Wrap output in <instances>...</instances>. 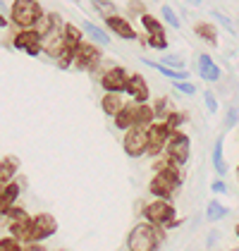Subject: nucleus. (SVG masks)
<instances>
[{
	"instance_id": "f257e3e1",
	"label": "nucleus",
	"mask_w": 239,
	"mask_h": 251,
	"mask_svg": "<svg viewBox=\"0 0 239 251\" xmlns=\"http://www.w3.org/2000/svg\"><path fill=\"white\" fill-rule=\"evenodd\" d=\"M55 232H58V220L50 213H39V215H31L29 225L17 234V239L26 247V244H39L43 239L53 237Z\"/></svg>"
},
{
	"instance_id": "f03ea898",
	"label": "nucleus",
	"mask_w": 239,
	"mask_h": 251,
	"mask_svg": "<svg viewBox=\"0 0 239 251\" xmlns=\"http://www.w3.org/2000/svg\"><path fill=\"white\" fill-rule=\"evenodd\" d=\"M163 239H165L163 227H156V225H151V223L143 220V223L132 227L129 237H127V249L129 251H156Z\"/></svg>"
},
{
	"instance_id": "7ed1b4c3",
	"label": "nucleus",
	"mask_w": 239,
	"mask_h": 251,
	"mask_svg": "<svg viewBox=\"0 0 239 251\" xmlns=\"http://www.w3.org/2000/svg\"><path fill=\"white\" fill-rule=\"evenodd\" d=\"M43 15H46V12H43L39 0H12L10 22H12L17 29H34Z\"/></svg>"
},
{
	"instance_id": "20e7f679",
	"label": "nucleus",
	"mask_w": 239,
	"mask_h": 251,
	"mask_svg": "<svg viewBox=\"0 0 239 251\" xmlns=\"http://www.w3.org/2000/svg\"><path fill=\"white\" fill-rule=\"evenodd\" d=\"M143 218H146V223H151L156 227H167L175 220V206L165 199H153L151 203L143 206Z\"/></svg>"
},
{
	"instance_id": "39448f33",
	"label": "nucleus",
	"mask_w": 239,
	"mask_h": 251,
	"mask_svg": "<svg viewBox=\"0 0 239 251\" xmlns=\"http://www.w3.org/2000/svg\"><path fill=\"white\" fill-rule=\"evenodd\" d=\"M100 60H103V53H100L98 46L91 43V41H81L79 46H77V50H74L72 67L84 70V72H91V70H96L100 65Z\"/></svg>"
},
{
	"instance_id": "423d86ee",
	"label": "nucleus",
	"mask_w": 239,
	"mask_h": 251,
	"mask_svg": "<svg viewBox=\"0 0 239 251\" xmlns=\"http://www.w3.org/2000/svg\"><path fill=\"white\" fill-rule=\"evenodd\" d=\"M189 153H191V141H189V136L184 134V132H172L170 139H167V144H165V151L163 155H167L170 160H175L177 165H184L187 160H189Z\"/></svg>"
},
{
	"instance_id": "0eeeda50",
	"label": "nucleus",
	"mask_w": 239,
	"mask_h": 251,
	"mask_svg": "<svg viewBox=\"0 0 239 251\" xmlns=\"http://www.w3.org/2000/svg\"><path fill=\"white\" fill-rule=\"evenodd\" d=\"M127 81H129V72L120 65H110L105 72H100V86L105 94H122L127 91Z\"/></svg>"
},
{
	"instance_id": "6e6552de",
	"label": "nucleus",
	"mask_w": 239,
	"mask_h": 251,
	"mask_svg": "<svg viewBox=\"0 0 239 251\" xmlns=\"http://www.w3.org/2000/svg\"><path fill=\"white\" fill-rule=\"evenodd\" d=\"M29 220H31V215L24 211V208L10 206V208H5V211L0 213V230H10L12 237H17L29 225Z\"/></svg>"
},
{
	"instance_id": "1a4fd4ad",
	"label": "nucleus",
	"mask_w": 239,
	"mask_h": 251,
	"mask_svg": "<svg viewBox=\"0 0 239 251\" xmlns=\"http://www.w3.org/2000/svg\"><path fill=\"white\" fill-rule=\"evenodd\" d=\"M124 153L129 158H141L146 155V146H148V129H141V127H132L124 132Z\"/></svg>"
},
{
	"instance_id": "9d476101",
	"label": "nucleus",
	"mask_w": 239,
	"mask_h": 251,
	"mask_svg": "<svg viewBox=\"0 0 239 251\" xmlns=\"http://www.w3.org/2000/svg\"><path fill=\"white\" fill-rule=\"evenodd\" d=\"M12 46H15L17 50H24V53L31 55V58H36V55L43 53V41H41V36L34 29H20V31L15 34V39H12Z\"/></svg>"
},
{
	"instance_id": "9b49d317",
	"label": "nucleus",
	"mask_w": 239,
	"mask_h": 251,
	"mask_svg": "<svg viewBox=\"0 0 239 251\" xmlns=\"http://www.w3.org/2000/svg\"><path fill=\"white\" fill-rule=\"evenodd\" d=\"M170 134H172V132L165 127V122H153V125L148 127V146H146V155H151V158L163 155Z\"/></svg>"
},
{
	"instance_id": "f8f14e48",
	"label": "nucleus",
	"mask_w": 239,
	"mask_h": 251,
	"mask_svg": "<svg viewBox=\"0 0 239 251\" xmlns=\"http://www.w3.org/2000/svg\"><path fill=\"white\" fill-rule=\"evenodd\" d=\"M62 26H65V22L60 20L58 12H46L39 20V24L34 26V31L41 36V41H48V39H53V36H58L60 31H62Z\"/></svg>"
},
{
	"instance_id": "ddd939ff",
	"label": "nucleus",
	"mask_w": 239,
	"mask_h": 251,
	"mask_svg": "<svg viewBox=\"0 0 239 251\" xmlns=\"http://www.w3.org/2000/svg\"><path fill=\"white\" fill-rule=\"evenodd\" d=\"M127 94L132 96L134 103H148V96H151L148 84H146V79L141 77V75H129V81H127Z\"/></svg>"
},
{
	"instance_id": "4468645a",
	"label": "nucleus",
	"mask_w": 239,
	"mask_h": 251,
	"mask_svg": "<svg viewBox=\"0 0 239 251\" xmlns=\"http://www.w3.org/2000/svg\"><path fill=\"white\" fill-rule=\"evenodd\" d=\"M105 26H108L113 34H118L120 39H124V41H137L139 39V34L134 31V26L124 20V17H120V15L110 17V20H105Z\"/></svg>"
},
{
	"instance_id": "2eb2a0df",
	"label": "nucleus",
	"mask_w": 239,
	"mask_h": 251,
	"mask_svg": "<svg viewBox=\"0 0 239 251\" xmlns=\"http://www.w3.org/2000/svg\"><path fill=\"white\" fill-rule=\"evenodd\" d=\"M137 108H139V103H124V108L120 110L118 115H115V127L118 129H132V127H137Z\"/></svg>"
},
{
	"instance_id": "dca6fc26",
	"label": "nucleus",
	"mask_w": 239,
	"mask_h": 251,
	"mask_svg": "<svg viewBox=\"0 0 239 251\" xmlns=\"http://www.w3.org/2000/svg\"><path fill=\"white\" fill-rule=\"evenodd\" d=\"M60 39H62V46H65V48H70V50H77V46H79L81 41H84V31H81L77 24H72V22H65Z\"/></svg>"
},
{
	"instance_id": "f3484780",
	"label": "nucleus",
	"mask_w": 239,
	"mask_h": 251,
	"mask_svg": "<svg viewBox=\"0 0 239 251\" xmlns=\"http://www.w3.org/2000/svg\"><path fill=\"white\" fill-rule=\"evenodd\" d=\"M143 65L151 67V70H156V72H160L163 77L172 79V81H189V72H184V70H170L163 62H156V60H148V58H143Z\"/></svg>"
},
{
	"instance_id": "a211bd4d",
	"label": "nucleus",
	"mask_w": 239,
	"mask_h": 251,
	"mask_svg": "<svg viewBox=\"0 0 239 251\" xmlns=\"http://www.w3.org/2000/svg\"><path fill=\"white\" fill-rule=\"evenodd\" d=\"M199 75L203 81H218L222 72H220L218 65L213 62V58L203 53V55H199Z\"/></svg>"
},
{
	"instance_id": "6ab92c4d",
	"label": "nucleus",
	"mask_w": 239,
	"mask_h": 251,
	"mask_svg": "<svg viewBox=\"0 0 239 251\" xmlns=\"http://www.w3.org/2000/svg\"><path fill=\"white\" fill-rule=\"evenodd\" d=\"M17 170H20V160H17V158L7 155V158L0 160V189L17 177Z\"/></svg>"
},
{
	"instance_id": "aec40b11",
	"label": "nucleus",
	"mask_w": 239,
	"mask_h": 251,
	"mask_svg": "<svg viewBox=\"0 0 239 251\" xmlns=\"http://www.w3.org/2000/svg\"><path fill=\"white\" fill-rule=\"evenodd\" d=\"M100 108H103L105 115L115 117L124 108V98H122V94H105V96L100 98Z\"/></svg>"
},
{
	"instance_id": "412c9836",
	"label": "nucleus",
	"mask_w": 239,
	"mask_h": 251,
	"mask_svg": "<svg viewBox=\"0 0 239 251\" xmlns=\"http://www.w3.org/2000/svg\"><path fill=\"white\" fill-rule=\"evenodd\" d=\"M22 184H24V179H12L10 184H5L0 189V196H2V201H5L7 208L10 206H17V199H20V194H22Z\"/></svg>"
},
{
	"instance_id": "4be33fe9",
	"label": "nucleus",
	"mask_w": 239,
	"mask_h": 251,
	"mask_svg": "<svg viewBox=\"0 0 239 251\" xmlns=\"http://www.w3.org/2000/svg\"><path fill=\"white\" fill-rule=\"evenodd\" d=\"M81 31L91 39V43H96V46H108L110 43V36L100 29V26H96L94 22H84V26H81Z\"/></svg>"
},
{
	"instance_id": "5701e85b",
	"label": "nucleus",
	"mask_w": 239,
	"mask_h": 251,
	"mask_svg": "<svg viewBox=\"0 0 239 251\" xmlns=\"http://www.w3.org/2000/svg\"><path fill=\"white\" fill-rule=\"evenodd\" d=\"M194 34H196L201 41L211 43V46H218V29H215L213 24H208V22H199V24H194Z\"/></svg>"
},
{
	"instance_id": "b1692460",
	"label": "nucleus",
	"mask_w": 239,
	"mask_h": 251,
	"mask_svg": "<svg viewBox=\"0 0 239 251\" xmlns=\"http://www.w3.org/2000/svg\"><path fill=\"white\" fill-rule=\"evenodd\" d=\"M91 5H94V10L98 12L103 20H110V17L118 15V7H115V2H110V0H91Z\"/></svg>"
},
{
	"instance_id": "393cba45",
	"label": "nucleus",
	"mask_w": 239,
	"mask_h": 251,
	"mask_svg": "<svg viewBox=\"0 0 239 251\" xmlns=\"http://www.w3.org/2000/svg\"><path fill=\"white\" fill-rule=\"evenodd\" d=\"M172 113V103L165 96H160L156 103H153V115H156V122H165L167 115Z\"/></svg>"
},
{
	"instance_id": "a878e982",
	"label": "nucleus",
	"mask_w": 239,
	"mask_h": 251,
	"mask_svg": "<svg viewBox=\"0 0 239 251\" xmlns=\"http://www.w3.org/2000/svg\"><path fill=\"white\" fill-rule=\"evenodd\" d=\"M213 168L220 177L227 173V165H225V158H222V136L215 139V146H213Z\"/></svg>"
},
{
	"instance_id": "bb28decb",
	"label": "nucleus",
	"mask_w": 239,
	"mask_h": 251,
	"mask_svg": "<svg viewBox=\"0 0 239 251\" xmlns=\"http://www.w3.org/2000/svg\"><path fill=\"white\" fill-rule=\"evenodd\" d=\"M225 215H227V208H225L220 201H211V203H208V208H206V220H208V223H218Z\"/></svg>"
},
{
	"instance_id": "cd10ccee",
	"label": "nucleus",
	"mask_w": 239,
	"mask_h": 251,
	"mask_svg": "<svg viewBox=\"0 0 239 251\" xmlns=\"http://www.w3.org/2000/svg\"><path fill=\"white\" fill-rule=\"evenodd\" d=\"M141 24H143V29H146V34L148 36H153V34H165V29H163V24H160L153 15H141Z\"/></svg>"
},
{
	"instance_id": "c85d7f7f",
	"label": "nucleus",
	"mask_w": 239,
	"mask_h": 251,
	"mask_svg": "<svg viewBox=\"0 0 239 251\" xmlns=\"http://www.w3.org/2000/svg\"><path fill=\"white\" fill-rule=\"evenodd\" d=\"M184 120H187V115H184V113H179V110H172V113L167 115V120H165V127H167L170 132H177L179 127L184 125Z\"/></svg>"
},
{
	"instance_id": "c756f323",
	"label": "nucleus",
	"mask_w": 239,
	"mask_h": 251,
	"mask_svg": "<svg viewBox=\"0 0 239 251\" xmlns=\"http://www.w3.org/2000/svg\"><path fill=\"white\" fill-rule=\"evenodd\" d=\"M22 249H24V244H22L17 237H12V234H7V237L0 239V251H22Z\"/></svg>"
},
{
	"instance_id": "7c9ffc66",
	"label": "nucleus",
	"mask_w": 239,
	"mask_h": 251,
	"mask_svg": "<svg viewBox=\"0 0 239 251\" xmlns=\"http://www.w3.org/2000/svg\"><path fill=\"white\" fill-rule=\"evenodd\" d=\"M160 15H163V20L167 22L172 29H179L182 26V22H179V17H177V12L170 7V5H163V10H160Z\"/></svg>"
},
{
	"instance_id": "2f4dec72",
	"label": "nucleus",
	"mask_w": 239,
	"mask_h": 251,
	"mask_svg": "<svg viewBox=\"0 0 239 251\" xmlns=\"http://www.w3.org/2000/svg\"><path fill=\"white\" fill-rule=\"evenodd\" d=\"M146 46H151V48H156V50H165V48H167V36H165V34L146 36Z\"/></svg>"
},
{
	"instance_id": "473e14b6",
	"label": "nucleus",
	"mask_w": 239,
	"mask_h": 251,
	"mask_svg": "<svg viewBox=\"0 0 239 251\" xmlns=\"http://www.w3.org/2000/svg\"><path fill=\"white\" fill-rule=\"evenodd\" d=\"M58 62L60 70H70L72 67V62H74V50H70V48H65L62 53H60V58L55 60Z\"/></svg>"
},
{
	"instance_id": "72a5a7b5",
	"label": "nucleus",
	"mask_w": 239,
	"mask_h": 251,
	"mask_svg": "<svg viewBox=\"0 0 239 251\" xmlns=\"http://www.w3.org/2000/svg\"><path fill=\"white\" fill-rule=\"evenodd\" d=\"M163 65L170 70H184V60L177 55H163Z\"/></svg>"
},
{
	"instance_id": "f704fd0d",
	"label": "nucleus",
	"mask_w": 239,
	"mask_h": 251,
	"mask_svg": "<svg viewBox=\"0 0 239 251\" xmlns=\"http://www.w3.org/2000/svg\"><path fill=\"white\" fill-rule=\"evenodd\" d=\"M175 89L179 94H184V96H194L196 94V86L191 81H175Z\"/></svg>"
},
{
	"instance_id": "c9c22d12",
	"label": "nucleus",
	"mask_w": 239,
	"mask_h": 251,
	"mask_svg": "<svg viewBox=\"0 0 239 251\" xmlns=\"http://www.w3.org/2000/svg\"><path fill=\"white\" fill-rule=\"evenodd\" d=\"M203 100H206V108H208L211 113L218 110V100H215V96H213V91H206V94H203Z\"/></svg>"
},
{
	"instance_id": "e433bc0d",
	"label": "nucleus",
	"mask_w": 239,
	"mask_h": 251,
	"mask_svg": "<svg viewBox=\"0 0 239 251\" xmlns=\"http://www.w3.org/2000/svg\"><path fill=\"white\" fill-rule=\"evenodd\" d=\"M237 120H239V113L235 110V108H230V113H227V117H225V127L232 129V127L237 125Z\"/></svg>"
},
{
	"instance_id": "4c0bfd02",
	"label": "nucleus",
	"mask_w": 239,
	"mask_h": 251,
	"mask_svg": "<svg viewBox=\"0 0 239 251\" xmlns=\"http://www.w3.org/2000/svg\"><path fill=\"white\" fill-rule=\"evenodd\" d=\"M129 12H134V15H146V7H143V5H141V0H132V2H129Z\"/></svg>"
},
{
	"instance_id": "58836bf2",
	"label": "nucleus",
	"mask_w": 239,
	"mask_h": 251,
	"mask_svg": "<svg viewBox=\"0 0 239 251\" xmlns=\"http://www.w3.org/2000/svg\"><path fill=\"white\" fill-rule=\"evenodd\" d=\"M211 189H213L215 194H225V192H227V184H225L222 179H215V182L211 184Z\"/></svg>"
},
{
	"instance_id": "ea45409f",
	"label": "nucleus",
	"mask_w": 239,
	"mask_h": 251,
	"mask_svg": "<svg viewBox=\"0 0 239 251\" xmlns=\"http://www.w3.org/2000/svg\"><path fill=\"white\" fill-rule=\"evenodd\" d=\"M22 251H48V249H46L43 244H26Z\"/></svg>"
},
{
	"instance_id": "a19ab883",
	"label": "nucleus",
	"mask_w": 239,
	"mask_h": 251,
	"mask_svg": "<svg viewBox=\"0 0 239 251\" xmlns=\"http://www.w3.org/2000/svg\"><path fill=\"white\" fill-rule=\"evenodd\" d=\"M213 17H215V20H218V22H222V24H225V26H227V29L232 31V24H230V20H225V17H222L220 12H213Z\"/></svg>"
},
{
	"instance_id": "79ce46f5",
	"label": "nucleus",
	"mask_w": 239,
	"mask_h": 251,
	"mask_svg": "<svg viewBox=\"0 0 239 251\" xmlns=\"http://www.w3.org/2000/svg\"><path fill=\"white\" fill-rule=\"evenodd\" d=\"M5 26H7V17L0 12V29H5Z\"/></svg>"
},
{
	"instance_id": "37998d69",
	"label": "nucleus",
	"mask_w": 239,
	"mask_h": 251,
	"mask_svg": "<svg viewBox=\"0 0 239 251\" xmlns=\"http://www.w3.org/2000/svg\"><path fill=\"white\" fill-rule=\"evenodd\" d=\"M187 2H191V5H201V0H187Z\"/></svg>"
},
{
	"instance_id": "c03bdc74",
	"label": "nucleus",
	"mask_w": 239,
	"mask_h": 251,
	"mask_svg": "<svg viewBox=\"0 0 239 251\" xmlns=\"http://www.w3.org/2000/svg\"><path fill=\"white\" fill-rule=\"evenodd\" d=\"M235 232H237V237H239V225H237V230H235Z\"/></svg>"
},
{
	"instance_id": "a18cd8bd",
	"label": "nucleus",
	"mask_w": 239,
	"mask_h": 251,
	"mask_svg": "<svg viewBox=\"0 0 239 251\" xmlns=\"http://www.w3.org/2000/svg\"><path fill=\"white\" fill-rule=\"evenodd\" d=\"M232 251H239V247H237V249H232Z\"/></svg>"
},
{
	"instance_id": "49530a36",
	"label": "nucleus",
	"mask_w": 239,
	"mask_h": 251,
	"mask_svg": "<svg viewBox=\"0 0 239 251\" xmlns=\"http://www.w3.org/2000/svg\"><path fill=\"white\" fill-rule=\"evenodd\" d=\"M58 251H67V249H58Z\"/></svg>"
},
{
	"instance_id": "de8ad7c7",
	"label": "nucleus",
	"mask_w": 239,
	"mask_h": 251,
	"mask_svg": "<svg viewBox=\"0 0 239 251\" xmlns=\"http://www.w3.org/2000/svg\"><path fill=\"white\" fill-rule=\"evenodd\" d=\"M237 177H239V168H237Z\"/></svg>"
}]
</instances>
